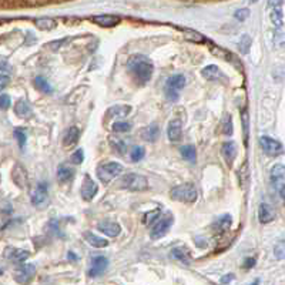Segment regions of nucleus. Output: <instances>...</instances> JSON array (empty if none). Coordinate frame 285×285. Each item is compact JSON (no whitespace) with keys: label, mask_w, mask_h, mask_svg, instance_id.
Masks as SVG:
<instances>
[{"label":"nucleus","mask_w":285,"mask_h":285,"mask_svg":"<svg viewBox=\"0 0 285 285\" xmlns=\"http://www.w3.org/2000/svg\"><path fill=\"white\" fill-rule=\"evenodd\" d=\"M180 153H181L182 159H185L190 163H196L197 160V151H196V147L194 146H184L180 149Z\"/></svg>","instance_id":"obj_29"},{"label":"nucleus","mask_w":285,"mask_h":285,"mask_svg":"<svg viewBox=\"0 0 285 285\" xmlns=\"http://www.w3.org/2000/svg\"><path fill=\"white\" fill-rule=\"evenodd\" d=\"M182 134V123L180 119H174L171 120L168 123V127H167V135L168 138L171 140L173 142L180 141Z\"/></svg>","instance_id":"obj_16"},{"label":"nucleus","mask_w":285,"mask_h":285,"mask_svg":"<svg viewBox=\"0 0 285 285\" xmlns=\"http://www.w3.org/2000/svg\"><path fill=\"white\" fill-rule=\"evenodd\" d=\"M174 222V217L171 214H167L164 217H160L159 221L154 224V227L151 228L150 237L153 240H159V238L164 237L167 234V231L170 230V227Z\"/></svg>","instance_id":"obj_8"},{"label":"nucleus","mask_w":285,"mask_h":285,"mask_svg":"<svg viewBox=\"0 0 285 285\" xmlns=\"http://www.w3.org/2000/svg\"><path fill=\"white\" fill-rule=\"evenodd\" d=\"M36 26L40 30H53L56 27V22L53 19H37Z\"/></svg>","instance_id":"obj_33"},{"label":"nucleus","mask_w":285,"mask_h":285,"mask_svg":"<svg viewBox=\"0 0 285 285\" xmlns=\"http://www.w3.org/2000/svg\"><path fill=\"white\" fill-rule=\"evenodd\" d=\"M254 265H255V260H254V258H246V261H244V268L250 269L253 268Z\"/></svg>","instance_id":"obj_45"},{"label":"nucleus","mask_w":285,"mask_h":285,"mask_svg":"<svg viewBox=\"0 0 285 285\" xmlns=\"http://www.w3.org/2000/svg\"><path fill=\"white\" fill-rule=\"evenodd\" d=\"M110 146H111V149L114 151H117L119 154H126V151H127V144L121 138H114V137H110Z\"/></svg>","instance_id":"obj_31"},{"label":"nucleus","mask_w":285,"mask_h":285,"mask_svg":"<svg viewBox=\"0 0 285 285\" xmlns=\"http://www.w3.org/2000/svg\"><path fill=\"white\" fill-rule=\"evenodd\" d=\"M121 173H123V166L120 163H116V161L106 163V164L97 167V177L103 184H109Z\"/></svg>","instance_id":"obj_5"},{"label":"nucleus","mask_w":285,"mask_h":285,"mask_svg":"<svg viewBox=\"0 0 285 285\" xmlns=\"http://www.w3.org/2000/svg\"><path fill=\"white\" fill-rule=\"evenodd\" d=\"M171 255H173L174 260L180 261L181 264H185V265H190L191 264L190 251H188L187 248H184V247H177V248H174V250L171 251Z\"/></svg>","instance_id":"obj_24"},{"label":"nucleus","mask_w":285,"mask_h":285,"mask_svg":"<svg viewBox=\"0 0 285 285\" xmlns=\"http://www.w3.org/2000/svg\"><path fill=\"white\" fill-rule=\"evenodd\" d=\"M10 104H12V100L8 94L0 96V110H8Z\"/></svg>","instance_id":"obj_42"},{"label":"nucleus","mask_w":285,"mask_h":285,"mask_svg":"<svg viewBox=\"0 0 285 285\" xmlns=\"http://www.w3.org/2000/svg\"><path fill=\"white\" fill-rule=\"evenodd\" d=\"M221 131H222V134L232 135V131H234V128H232V119H231L230 114H225V116L222 117Z\"/></svg>","instance_id":"obj_32"},{"label":"nucleus","mask_w":285,"mask_h":285,"mask_svg":"<svg viewBox=\"0 0 285 285\" xmlns=\"http://www.w3.org/2000/svg\"><path fill=\"white\" fill-rule=\"evenodd\" d=\"M269 19H271V22H272V24H274L275 27L282 29V26H284V5L271 8Z\"/></svg>","instance_id":"obj_21"},{"label":"nucleus","mask_w":285,"mask_h":285,"mask_svg":"<svg viewBox=\"0 0 285 285\" xmlns=\"http://www.w3.org/2000/svg\"><path fill=\"white\" fill-rule=\"evenodd\" d=\"M185 39L191 40V41H197V43H201L204 41V37L197 32H193V30H187L185 32Z\"/></svg>","instance_id":"obj_40"},{"label":"nucleus","mask_w":285,"mask_h":285,"mask_svg":"<svg viewBox=\"0 0 285 285\" xmlns=\"http://www.w3.org/2000/svg\"><path fill=\"white\" fill-rule=\"evenodd\" d=\"M30 257L29 251L22 250V248H16V247H8L5 250V258H8L9 261L17 262V264H23L27 261V258Z\"/></svg>","instance_id":"obj_11"},{"label":"nucleus","mask_w":285,"mask_h":285,"mask_svg":"<svg viewBox=\"0 0 285 285\" xmlns=\"http://www.w3.org/2000/svg\"><path fill=\"white\" fill-rule=\"evenodd\" d=\"M232 279H234V275H232V274H225V275L221 278V284H230Z\"/></svg>","instance_id":"obj_46"},{"label":"nucleus","mask_w":285,"mask_h":285,"mask_svg":"<svg viewBox=\"0 0 285 285\" xmlns=\"http://www.w3.org/2000/svg\"><path fill=\"white\" fill-rule=\"evenodd\" d=\"M274 254H275V258L277 260H284L285 257V244L284 241H279L275 248H274Z\"/></svg>","instance_id":"obj_38"},{"label":"nucleus","mask_w":285,"mask_h":285,"mask_svg":"<svg viewBox=\"0 0 285 285\" xmlns=\"http://www.w3.org/2000/svg\"><path fill=\"white\" fill-rule=\"evenodd\" d=\"M111 130L114 133H127L131 130V124L127 123V121H116L113 126H111Z\"/></svg>","instance_id":"obj_34"},{"label":"nucleus","mask_w":285,"mask_h":285,"mask_svg":"<svg viewBox=\"0 0 285 285\" xmlns=\"http://www.w3.org/2000/svg\"><path fill=\"white\" fill-rule=\"evenodd\" d=\"M74 177V171L69 168V167H60L59 171H57V180L60 182H67L73 180Z\"/></svg>","instance_id":"obj_30"},{"label":"nucleus","mask_w":285,"mask_h":285,"mask_svg":"<svg viewBox=\"0 0 285 285\" xmlns=\"http://www.w3.org/2000/svg\"><path fill=\"white\" fill-rule=\"evenodd\" d=\"M2 272H3V271H2V269H0V274H2Z\"/></svg>","instance_id":"obj_48"},{"label":"nucleus","mask_w":285,"mask_h":285,"mask_svg":"<svg viewBox=\"0 0 285 285\" xmlns=\"http://www.w3.org/2000/svg\"><path fill=\"white\" fill-rule=\"evenodd\" d=\"M15 113H16L19 117H27V116L32 114V107L29 106L27 102L19 100L16 106H15Z\"/></svg>","instance_id":"obj_28"},{"label":"nucleus","mask_w":285,"mask_h":285,"mask_svg":"<svg viewBox=\"0 0 285 285\" xmlns=\"http://www.w3.org/2000/svg\"><path fill=\"white\" fill-rule=\"evenodd\" d=\"M279 5H284V0H268V8H275Z\"/></svg>","instance_id":"obj_47"},{"label":"nucleus","mask_w":285,"mask_h":285,"mask_svg":"<svg viewBox=\"0 0 285 285\" xmlns=\"http://www.w3.org/2000/svg\"><path fill=\"white\" fill-rule=\"evenodd\" d=\"M185 86V77L182 74H174L167 80L166 87H164V96L168 102H178L180 99V90Z\"/></svg>","instance_id":"obj_3"},{"label":"nucleus","mask_w":285,"mask_h":285,"mask_svg":"<svg viewBox=\"0 0 285 285\" xmlns=\"http://www.w3.org/2000/svg\"><path fill=\"white\" fill-rule=\"evenodd\" d=\"M170 196L175 201L185 203V204H193V203L197 201L198 191L191 182H185V184H180V185L174 187L173 190L170 191Z\"/></svg>","instance_id":"obj_2"},{"label":"nucleus","mask_w":285,"mask_h":285,"mask_svg":"<svg viewBox=\"0 0 285 285\" xmlns=\"http://www.w3.org/2000/svg\"><path fill=\"white\" fill-rule=\"evenodd\" d=\"M36 272V267L33 264H23L20 268L15 272V279L20 284H27L34 275Z\"/></svg>","instance_id":"obj_14"},{"label":"nucleus","mask_w":285,"mask_h":285,"mask_svg":"<svg viewBox=\"0 0 285 285\" xmlns=\"http://www.w3.org/2000/svg\"><path fill=\"white\" fill-rule=\"evenodd\" d=\"M91 22H94L99 26H103V27H113L120 23V17L114 16V15H99V16L91 17Z\"/></svg>","instance_id":"obj_20"},{"label":"nucleus","mask_w":285,"mask_h":285,"mask_svg":"<svg viewBox=\"0 0 285 285\" xmlns=\"http://www.w3.org/2000/svg\"><path fill=\"white\" fill-rule=\"evenodd\" d=\"M130 111H131V107L130 106H123V104H117V106H113L110 107L107 113H106V116H107V119H116V120H121L127 117L128 114H130Z\"/></svg>","instance_id":"obj_17"},{"label":"nucleus","mask_w":285,"mask_h":285,"mask_svg":"<svg viewBox=\"0 0 285 285\" xmlns=\"http://www.w3.org/2000/svg\"><path fill=\"white\" fill-rule=\"evenodd\" d=\"M120 187L128 191H146L149 188V180L141 174L130 173L120 180Z\"/></svg>","instance_id":"obj_4"},{"label":"nucleus","mask_w":285,"mask_h":285,"mask_svg":"<svg viewBox=\"0 0 285 285\" xmlns=\"http://www.w3.org/2000/svg\"><path fill=\"white\" fill-rule=\"evenodd\" d=\"M15 135H16L17 142H19L20 149H24V144H26V133H24L23 128H16V130H15Z\"/></svg>","instance_id":"obj_39"},{"label":"nucleus","mask_w":285,"mask_h":285,"mask_svg":"<svg viewBox=\"0 0 285 285\" xmlns=\"http://www.w3.org/2000/svg\"><path fill=\"white\" fill-rule=\"evenodd\" d=\"M97 193H99V185L96 184V181H93V178H90L88 175H86L84 182L81 185V190H80L81 198L84 201H93V198L97 196Z\"/></svg>","instance_id":"obj_10"},{"label":"nucleus","mask_w":285,"mask_h":285,"mask_svg":"<svg viewBox=\"0 0 285 285\" xmlns=\"http://www.w3.org/2000/svg\"><path fill=\"white\" fill-rule=\"evenodd\" d=\"M159 134H160V130L159 127L156 126V124H153V126H149L146 127L144 130H142L141 133V137L144 140H147V141H156L157 138H159Z\"/></svg>","instance_id":"obj_26"},{"label":"nucleus","mask_w":285,"mask_h":285,"mask_svg":"<svg viewBox=\"0 0 285 285\" xmlns=\"http://www.w3.org/2000/svg\"><path fill=\"white\" fill-rule=\"evenodd\" d=\"M130 157L131 160L137 163V161H141L144 157H146V150H144V147H134L131 153H130Z\"/></svg>","instance_id":"obj_35"},{"label":"nucleus","mask_w":285,"mask_h":285,"mask_svg":"<svg viewBox=\"0 0 285 285\" xmlns=\"http://www.w3.org/2000/svg\"><path fill=\"white\" fill-rule=\"evenodd\" d=\"M79 138H80V130L76 126H73L66 131V134H64L63 137V144L66 147H73V146L77 144Z\"/></svg>","instance_id":"obj_23"},{"label":"nucleus","mask_w":285,"mask_h":285,"mask_svg":"<svg viewBox=\"0 0 285 285\" xmlns=\"http://www.w3.org/2000/svg\"><path fill=\"white\" fill-rule=\"evenodd\" d=\"M48 197H49V185L48 182L44 181H40L37 185H36V188L33 191V196H32V204L34 207H41L46 201H48Z\"/></svg>","instance_id":"obj_9"},{"label":"nucleus","mask_w":285,"mask_h":285,"mask_svg":"<svg viewBox=\"0 0 285 285\" xmlns=\"http://www.w3.org/2000/svg\"><path fill=\"white\" fill-rule=\"evenodd\" d=\"M127 67H128L130 73L134 76V79L141 84H146L147 81H150L153 71H154L153 62L144 55L131 56L127 60Z\"/></svg>","instance_id":"obj_1"},{"label":"nucleus","mask_w":285,"mask_h":285,"mask_svg":"<svg viewBox=\"0 0 285 285\" xmlns=\"http://www.w3.org/2000/svg\"><path fill=\"white\" fill-rule=\"evenodd\" d=\"M160 218V210H156V211H151V213H147L144 215V224H147V225H150L153 222L156 221V220H159Z\"/></svg>","instance_id":"obj_37"},{"label":"nucleus","mask_w":285,"mask_h":285,"mask_svg":"<svg viewBox=\"0 0 285 285\" xmlns=\"http://www.w3.org/2000/svg\"><path fill=\"white\" fill-rule=\"evenodd\" d=\"M97 230L103 232L107 237H119L121 232V227L119 222L111 221V220H104L97 224Z\"/></svg>","instance_id":"obj_12"},{"label":"nucleus","mask_w":285,"mask_h":285,"mask_svg":"<svg viewBox=\"0 0 285 285\" xmlns=\"http://www.w3.org/2000/svg\"><path fill=\"white\" fill-rule=\"evenodd\" d=\"M231 224H232V218H231L230 214H222L220 217H217L215 221L213 222L214 232L222 235V234H225V232L230 231Z\"/></svg>","instance_id":"obj_13"},{"label":"nucleus","mask_w":285,"mask_h":285,"mask_svg":"<svg viewBox=\"0 0 285 285\" xmlns=\"http://www.w3.org/2000/svg\"><path fill=\"white\" fill-rule=\"evenodd\" d=\"M221 154L228 164H232V161L235 160L238 154L237 144L234 141H225L221 146Z\"/></svg>","instance_id":"obj_19"},{"label":"nucleus","mask_w":285,"mask_h":285,"mask_svg":"<svg viewBox=\"0 0 285 285\" xmlns=\"http://www.w3.org/2000/svg\"><path fill=\"white\" fill-rule=\"evenodd\" d=\"M109 269V260L106 257H96L93 258L91 268L88 271V277H100Z\"/></svg>","instance_id":"obj_15"},{"label":"nucleus","mask_w":285,"mask_h":285,"mask_svg":"<svg viewBox=\"0 0 285 285\" xmlns=\"http://www.w3.org/2000/svg\"><path fill=\"white\" fill-rule=\"evenodd\" d=\"M9 83H10V77L6 74H0V93L8 87Z\"/></svg>","instance_id":"obj_44"},{"label":"nucleus","mask_w":285,"mask_h":285,"mask_svg":"<svg viewBox=\"0 0 285 285\" xmlns=\"http://www.w3.org/2000/svg\"><path fill=\"white\" fill-rule=\"evenodd\" d=\"M260 146H261L262 151L269 157H278L284 153V146L278 140H274L268 135L260 137Z\"/></svg>","instance_id":"obj_7"},{"label":"nucleus","mask_w":285,"mask_h":285,"mask_svg":"<svg viewBox=\"0 0 285 285\" xmlns=\"http://www.w3.org/2000/svg\"><path fill=\"white\" fill-rule=\"evenodd\" d=\"M84 240L87 241V244L96 247V248H104V247L109 246V241L103 237H99L93 232H84Z\"/></svg>","instance_id":"obj_25"},{"label":"nucleus","mask_w":285,"mask_h":285,"mask_svg":"<svg viewBox=\"0 0 285 285\" xmlns=\"http://www.w3.org/2000/svg\"><path fill=\"white\" fill-rule=\"evenodd\" d=\"M271 184L277 191L279 198L285 197V167L284 164H275L271 168Z\"/></svg>","instance_id":"obj_6"},{"label":"nucleus","mask_w":285,"mask_h":285,"mask_svg":"<svg viewBox=\"0 0 285 285\" xmlns=\"http://www.w3.org/2000/svg\"><path fill=\"white\" fill-rule=\"evenodd\" d=\"M201 74H203L204 79L211 80V81L224 79V73H222L221 69H220L218 66H215V64H210V66L204 67V69L201 70Z\"/></svg>","instance_id":"obj_22"},{"label":"nucleus","mask_w":285,"mask_h":285,"mask_svg":"<svg viewBox=\"0 0 285 285\" xmlns=\"http://www.w3.org/2000/svg\"><path fill=\"white\" fill-rule=\"evenodd\" d=\"M238 46H240V50H241V53H248V50H250V46H251V37L248 36V34H244V36H241V40H240V43H238Z\"/></svg>","instance_id":"obj_36"},{"label":"nucleus","mask_w":285,"mask_h":285,"mask_svg":"<svg viewBox=\"0 0 285 285\" xmlns=\"http://www.w3.org/2000/svg\"><path fill=\"white\" fill-rule=\"evenodd\" d=\"M33 86L37 88L40 93H44V94H50L53 91V87L50 86V83L43 77H36L33 80Z\"/></svg>","instance_id":"obj_27"},{"label":"nucleus","mask_w":285,"mask_h":285,"mask_svg":"<svg viewBox=\"0 0 285 285\" xmlns=\"http://www.w3.org/2000/svg\"><path fill=\"white\" fill-rule=\"evenodd\" d=\"M83 160H84V151L81 150V149H79V150L73 153V156H71V161H73L74 164H81V163H83Z\"/></svg>","instance_id":"obj_41"},{"label":"nucleus","mask_w":285,"mask_h":285,"mask_svg":"<svg viewBox=\"0 0 285 285\" xmlns=\"http://www.w3.org/2000/svg\"><path fill=\"white\" fill-rule=\"evenodd\" d=\"M275 210L269 204H265L262 203L260 204V208H258V218H260V222L261 224H268V222L274 221L275 220Z\"/></svg>","instance_id":"obj_18"},{"label":"nucleus","mask_w":285,"mask_h":285,"mask_svg":"<svg viewBox=\"0 0 285 285\" xmlns=\"http://www.w3.org/2000/svg\"><path fill=\"white\" fill-rule=\"evenodd\" d=\"M248 16H250V10H248V9H240V10L235 12V19H237V20H241V22L246 20Z\"/></svg>","instance_id":"obj_43"}]
</instances>
